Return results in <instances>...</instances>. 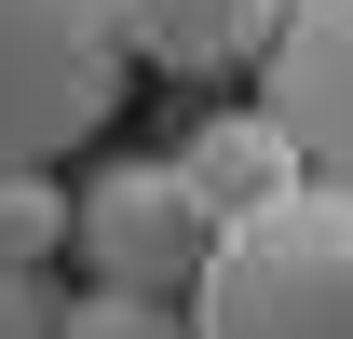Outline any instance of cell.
Wrapping results in <instances>:
<instances>
[{
    "mask_svg": "<svg viewBox=\"0 0 353 339\" xmlns=\"http://www.w3.org/2000/svg\"><path fill=\"white\" fill-rule=\"evenodd\" d=\"M54 271H0V339H54Z\"/></svg>",
    "mask_w": 353,
    "mask_h": 339,
    "instance_id": "9c48e42d",
    "label": "cell"
},
{
    "mask_svg": "<svg viewBox=\"0 0 353 339\" xmlns=\"http://www.w3.org/2000/svg\"><path fill=\"white\" fill-rule=\"evenodd\" d=\"M136 82L123 0H0V163H68Z\"/></svg>",
    "mask_w": 353,
    "mask_h": 339,
    "instance_id": "7a4b0ae2",
    "label": "cell"
},
{
    "mask_svg": "<svg viewBox=\"0 0 353 339\" xmlns=\"http://www.w3.org/2000/svg\"><path fill=\"white\" fill-rule=\"evenodd\" d=\"M259 95L285 109L299 163L353 190V0H285V41H272Z\"/></svg>",
    "mask_w": 353,
    "mask_h": 339,
    "instance_id": "277c9868",
    "label": "cell"
},
{
    "mask_svg": "<svg viewBox=\"0 0 353 339\" xmlns=\"http://www.w3.org/2000/svg\"><path fill=\"white\" fill-rule=\"evenodd\" d=\"M68 245H82L95 285H123V298H190L218 217L176 176V150H150V163H95L82 190H68Z\"/></svg>",
    "mask_w": 353,
    "mask_h": 339,
    "instance_id": "3957f363",
    "label": "cell"
},
{
    "mask_svg": "<svg viewBox=\"0 0 353 339\" xmlns=\"http://www.w3.org/2000/svg\"><path fill=\"white\" fill-rule=\"evenodd\" d=\"M123 41L163 82H245L285 41V0H123Z\"/></svg>",
    "mask_w": 353,
    "mask_h": 339,
    "instance_id": "5b68a950",
    "label": "cell"
},
{
    "mask_svg": "<svg viewBox=\"0 0 353 339\" xmlns=\"http://www.w3.org/2000/svg\"><path fill=\"white\" fill-rule=\"evenodd\" d=\"M190 339H353V190L340 176H299V190L218 217Z\"/></svg>",
    "mask_w": 353,
    "mask_h": 339,
    "instance_id": "6da1fadb",
    "label": "cell"
},
{
    "mask_svg": "<svg viewBox=\"0 0 353 339\" xmlns=\"http://www.w3.org/2000/svg\"><path fill=\"white\" fill-rule=\"evenodd\" d=\"M68 258V190L54 163H0V271H54Z\"/></svg>",
    "mask_w": 353,
    "mask_h": 339,
    "instance_id": "52a82bcc",
    "label": "cell"
},
{
    "mask_svg": "<svg viewBox=\"0 0 353 339\" xmlns=\"http://www.w3.org/2000/svg\"><path fill=\"white\" fill-rule=\"evenodd\" d=\"M176 176L204 190V217H245V204H272V190H299V136H285V109L272 95H245V109H204V123L176 136Z\"/></svg>",
    "mask_w": 353,
    "mask_h": 339,
    "instance_id": "8992f818",
    "label": "cell"
},
{
    "mask_svg": "<svg viewBox=\"0 0 353 339\" xmlns=\"http://www.w3.org/2000/svg\"><path fill=\"white\" fill-rule=\"evenodd\" d=\"M54 339H190V298H123V285H82V298H54Z\"/></svg>",
    "mask_w": 353,
    "mask_h": 339,
    "instance_id": "ba28073f",
    "label": "cell"
}]
</instances>
